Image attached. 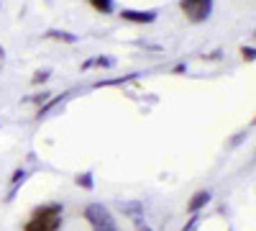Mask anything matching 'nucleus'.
<instances>
[{
	"label": "nucleus",
	"instance_id": "obj_1",
	"mask_svg": "<svg viewBox=\"0 0 256 231\" xmlns=\"http://www.w3.org/2000/svg\"><path fill=\"white\" fill-rule=\"evenodd\" d=\"M62 213H64L62 203L38 205L31 213V218L24 223V231H59L62 228Z\"/></svg>",
	"mask_w": 256,
	"mask_h": 231
},
{
	"label": "nucleus",
	"instance_id": "obj_2",
	"mask_svg": "<svg viewBox=\"0 0 256 231\" xmlns=\"http://www.w3.org/2000/svg\"><path fill=\"white\" fill-rule=\"evenodd\" d=\"M84 218H88V223L92 226V231H118L110 208L102 205V203H90L88 208H84Z\"/></svg>",
	"mask_w": 256,
	"mask_h": 231
},
{
	"label": "nucleus",
	"instance_id": "obj_3",
	"mask_svg": "<svg viewBox=\"0 0 256 231\" xmlns=\"http://www.w3.org/2000/svg\"><path fill=\"white\" fill-rule=\"evenodd\" d=\"M180 11L190 24H202L212 13V0H180Z\"/></svg>",
	"mask_w": 256,
	"mask_h": 231
},
{
	"label": "nucleus",
	"instance_id": "obj_4",
	"mask_svg": "<svg viewBox=\"0 0 256 231\" xmlns=\"http://www.w3.org/2000/svg\"><path fill=\"white\" fill-rule=\"evenodd\" d=\"M120 18L128 24H154L156 11H120Z\"/></svg>",
	"mask_w": 256,
	"mask_h": 231
},
{
	"label": "nucleus",
	"instance_id": "obj_5",
	"mask_svg": "<svg viewBox=\"0 0 256 231\" xmlns=\"http://www.w3.org/2000/svg\"><path fill=\"white\" fill-rule=\"evenodd\" d=\"M208 203H210V193H208V190H198L195 195L187 200V211H190V213H200Z\"/></svg>",
	"mask_w": 256,
	"mask_h": 231
},
{
	"label": "nucleus",
	"instance_id": "obj_6",
	"mask_svg": "<svg viewBox=\"0 0 256 231\" xmlns=\"http://www.w3.org/2000/svg\"><path fill=\"white\" fill-rule=\"evenodd\" d=\"M120 211L128 216V218H134L136 223H141V213H144V203L141 200H128V203H120Z\"/></svg>",
	"mask_w": 256,
	"mask_h": 231
},
{
	"label": "nucleus",
	"instance_id": "obj_7",
	"mask_svg": "<svg viewBox=\"0 0 256 231\" xmlns=\"http://www.w3.org/2000/svg\"><path fill=\"white\" fill-rule=\"evenodd\" d=\"M46 39L64 41V44H74V41H77V36L74 34H67V31H46Z\"/></svg>",
	"mask_w": 256,
	"mask_h": 231
},
{
	"label": "nucleus",
	"instance_id": "obj_8",
	"mask_svg": "<svg viewBox=\"0 0 256 231\" xmlns=\"http://www.w3.org/2000/svg\"><path fill=\"white\" fill-rule=\"evenodd\" d=\"M24 180H26V170H16V172H13V177H10V185H13V187H10V193H8V198H6V200H10V198L16 195L18 185H24Z\"/></svg>",
	"mask_w": 256,
	"mask_h": 231
},
{
	"label": "nucleus",
	"instance_id": "obj_9",
	"mask_svg": "<svg viewBox=\"0 0 256 231\" xmlns=\"http://www.w3.org/2000/svg\"><path fill=\"white\" fill-rule=\"evenodd\" d=\"M74 182H77V187H82V190H92V187H95L92 172H80V175L74 177Z\"/></svg>",
	"mask_w": 256,
	"mask_h": 231
},
{
	"label": "nucleus",
	"instance_id": "obj_10",
	"mask_svg": "<svg viewBox=\"0 0 256 231\" xmlns=\"http://www.w3.org/2000/svg\"><path fill=\"white\" fill-rule=\"evenodd\" d=\"M88 3L98 11V13H113V0H88Z\"/></svg>",
	"mask_w": 256,
	"mask_h": 231
},
{
	"label": "nucleus",
	"instance_id": "obj_11",
	"mask_svg": "<svg viewBox=\"0 0 256 231\" xmlns=\"http://www.w3.org/2000/svg\"><path fill=\"white\" fill-rule=\"evenodd\" d=\"M198 223H200V213H192V216L187 218V223L182 226V231H195V228H198Z\"/></svg>",
	"mask_w": 256,
	"mask_h": 231
},
{
	"label": "nucleus",
	"instance_id": "obj_12",
	"mask_svg": "<svg viewBox=\"0 0 256 231\" xmlns=\"http://www.w3.org/2000/svg\"><path fill=\"white\" fill-rule=\"evenodd\" d=\"M46 80H49V70L36 72V75H34V85H38V82H46Z\"/></svg>",
	"mask_w": 256,
	"mask_h": 231
},
{
	"label": "nucleus",
	"instance_id": "obj_13",
	"mask_svg": "<svg viewBox=\"0 0 256 231\" xmlns=\"http://www.w3.org/2000/svg\"><path fill=\"white\" fill-rule=\"evenodd\" d=\"M241 54H244V59L254 62V47H244V49H241Z\"/></svg>",
	"mask_w": 256,
	"mask_h": 231
},
{
	"label": "nucleus",
	"instance_id": "obj_14",
	"mask_svg": "<svg viewBox=\"0 0 256 231\" xmlns=\"http://www.w3.org/2000/svg\"><path fill=\"white\" fill-rule=\"evenodd\" d=\"M138 231H152V228H148V226H146V223H144V226H141V223H138Z\"/></svg>",
	"mask_w": 256,
	"mask_h": 231
}]
</instances>
